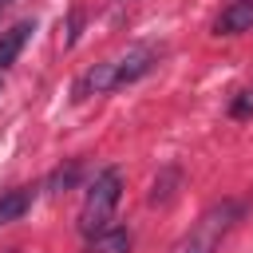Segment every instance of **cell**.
Here are the masks:
<instances>
[{"instance_id": "obj_7", "label": "cell", "mask_w": 253, "mask_h": 253, "mask_svg": "<svg viewBox=\"0 0 253 253\" xmlns=\"http://www.w3.org/2000/svg\"><path fill=\"white\" fill-rule=\"evenodd\" d=\"M32 202H36V186H12V190H4L0 194V225L20 221L32 210Z\"/></svg>"}, {"instance_id": "obj_4", "label": "cell", "mask_w": 253, "mask_h": 253, "mask_svg": "<svg viewBox=\"0 0 253 253\" xmlns=\"http://www.w3.org/2000/svg\"><path fill=\"white\" fill-rule=\"evenodd\" d=\"M36 36V20L32 16H24V20H16L12 28H4L0 32V71H8L16 59H20V51H24V43Z\"/></svg>"}, {"instance_id": "obj_1", "label": "cell", "mask_w": 253, "mask_h": 253, "mask_svg": "<svg viewBox=\"0 0 253 253\" xmlns=\"http://www.w3.org/2000/svg\"><path fill=\"white\" fill-rule=\"evenodd\" d=\"M158 59H162V47H158V43H146V40H142V43H130V47H123L119 55L91 63V67L71 83V99L83 103V99H95V95L130 87V83L146 79V75L158 67Z\"/></svg>"}, {"instance_id": "obj_8", "label": "cell", "mask_w": 253, "mask_h": 253, "mask_svg": "<svg viewBox=\"0 0 253 253\" xmlns=\"http://www.w3.org/2000/svg\"><path fill=\"white\" fill-rule=\"evenodd\" d=\"M79 174H83V162H79V158H71L67 166L51 170V178L43 182V190H47V194H67V190L79 182Z\"/></svg>"}, {"instance_id": "obj_3", "label": "cell", "mask_w": 253, "mask_h": 253, "mask_svg": "<svg viewBox=\"0 0 253 253\" xmlns=\"http://www.w3.org/2000/svg\"><path fill=\"white\" fill-rule=\"evenodd\" d=\"M245 213V206L241 202H233V198H225V202H213L198 221H194V229L182 237V245L174 249V253H213L217 245H221V237L237 225V217Z\"/></svg>"}, {"instance_id": "obj_2", "label": "cell", "mask_w": 253, "mask_h": 253, "mask_svg": "<svg viewBox=\"0 0 253 253\" xmlns=\"http://www.w3.org/2000/svg\"><path fill=\"white\" fill-rule=\"evenodd\" d=\"M119 202H123V170L119 166H103L87 182V194H83V206H79V221H75L79 233L91 237V233L107 229L115 210H119Z\"/></svg>"}, {"instance_id": "obj_10", "label": "cell", "mask_w": 253, "mask_h": 253, "mask_svg": "<svg viewBox=\"0 0 253 253\" xmlns=\"http://www.w3.org/2000/svg\"><path fill=\"white\" fill-rule=\"evenodd\" d=\"M229 115H253V91H241L229 107Z\"/></svg>"}, {"instance_id": "obj_6", "label": "cell", "mask_w": 253, "mask_h": 253, "mask_svg": "<svg viewBox=\"0 0 253 253\" xmlns=\"http://www.w3.org/2000/svg\"><path fill=\"white\" fill-rule=\"evenodd\" d=\"M249 28H253V0H229L217 12V20H213V32L217 36H241Z\"/></svg>"}, {"instance_id": "obj_5", "label": "cell", "mask_w": 253, "mask_h": 253, "mask_svg": "<svg viewBox=\"0 0 253 253\" xmlns=\"http://www.w3.org/2000/svg\"><path fill=\"white\" fill-rule=\"evenodd\" d=\"M130 249H134V233L126 225H107L83 237V253H130Z\"/></svg>"}, {"instance_id": "obj_9", "label": "cell", "mask_w": 253, "mask_h": 253, "mask_svg": "<svg viewBox=\"0 0 253 253\" xmlns=\"http://www.w3.org/2000/svg\"><path fill=\"white\" fill-rule=\"evenodd\" d=\"M178 182H182V174H178L174 166H166V170L154 178V186H150V206H166V202L178 194Z\"/></svg>"}]
</instances>
